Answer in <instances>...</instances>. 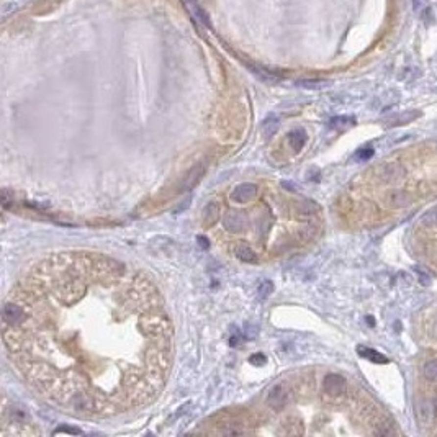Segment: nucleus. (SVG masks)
I'll return each mask as SVG.
<instances>
[{
	"instance_id": "423d86ee",
	"label": "nucleus",
	"mask_w": 437,
	"mask_h": 437,
	"mask_svg": "<svg viewBox=\"0 0 437 437\" xmlns=\"http://www.w3.org/2000/svg\"><path fill=\"white\" fill-rule=\"evenodd\" d=\"M306 139H308V136H306L305 129H293V131L288 133V144H290V147L293 151H300L301 147L305 146Z\"/></svg>"
},
{
	"instance_id": "ddd939ff",
	"label": "nucleus",
	"mask_w": 437,
	"mask_h": 437,
	"mask_svg": "<svg viewBox=\"0 0 437 437\" xmlns=\"http://www.w3.org/2000/svg\"><path fill=\"white\" fill-rule=\"evenodd\" d=\"M372 156H373V149H372L370 146H368V147H362V149H360L357 154H355V157H357L359 161H368Z\"/></svg>"
},
{
	"instance_id": "9d476101",
	"label": "nucleus",
	"mask_w": 437,
	"mask_h": 437,
	"mask_svg": "<svg viewBox=\"0 0 437 437\" xmlns=\"http://www.w3.org/2000/svg\"><path fill=\"white\" fill-rule=\"evenodd\" d=\"M413 8H414V12L421 17H424L431 12L429 2H427V0H413Z\"/></svg>"
},
{
	"instance_id": "7ed1b4c3",
	"label": "nucleus",
	"mask_w": 437,
	"mask_h": 437,
	"mask_svg": "<svg viewBox=\"0 0 437 437\" xmlns=\"http://www.w3.org/2000/svg\"><path fill=\"white\" fill-rule=\"evenodd\" d=\"M324 390L329 396H340L345 391V380L338 373H329L324 378Z\"/></svg>"
},
{
	"instance_id": "39448f33",
	"label": "nucleus",
	"mask_w": 437,
	"mask_h": 437,
	"mask_svg": "<svg viewBox=\"0 0 437 437\" xmlns=\"http://www.w3.org/2000/svg\"><path fill=\"white\" fill-rule=\"evenodd\" d=\"M357 354H359L362 359L372 360V362H375V364H388V362H390L387 355H383V354H380V352H377L375 349L365 347V345H360V347H357Z\"/></svg>"
},
{
	"instance_id": "0eeeda50",
	"label": "nucleus",
	"mask_w": 437,
	"mask_h": 437,
	"mask_svg": "<svg viewBox=\"0 0 437 437\" xmlns=\"http://www.w3.org/2000/svg\"><path fill=\"white\" fill-rule=\"evenodd\" d=\"M419 223H421V226L429 228V229L437 228V205L432 206L431 210H427L426 213L421 216Z\"/></svg>"
},
{
	"instance_id": "6e6552de",
	"label": "nucleus",
	"mask_w": 437,
	"mask_h": 437,
	"mask_svg": "<svg viewBox=\"0 0 437 437\" xmlns=\"http://www.w3.org/2000/svg\"><path fill=\"white\" fill-rule=\"evenodd\" d=\"M277 128H278V120L275 117H268L266 121L262 123V133L266 134L267 138L272 136V134L277 131Z\"/></svg>"
},
{
	"instance_id": "f8f14e48",
	"label": "nucleus",
	"mask_w": 437,
	"mask_h": 437,
	"mask_svg": "<svg viewBox=\"0 0 437 437\" xmlns=\"http://www.w3.org/2000/svg\"><path fill=\"white\" fill-rule=\"evenodd\" d=\"M272 291H273V283L270 280L262 282V285L259 287V296H261V298H267Z\"/></svg>"
},
{
	"instance_id": "9b49d317",
	"label": "nucleus",
	"mask_w": 437,
	"mask_h": 437,
	"mask_svg": "<svg viewBox=\"0 0 437 437\" xmlns=\"http://www.w3.org/2000/svg\"><path fill=\"white\" fill-rule=\"evenodd\" d=\"M352 123H354V118L339 117V118H334L333 121H331V126H333V128H345V126H350Z\"/></svg>"
},
{
	"instance_id": "f03ea898",
	"label": "nucleus",
	"mask_w": 437,
	"mask_h": 437,
	"mask_svg": "<svg viewBox=\"0 0 437 437\" xmlns=\"http://www.w3.org/2000/svg\"><path fill=\"white\" fill-rule=\"evenodd\" d=\"M259 195V187L251 182H243L234 187V190L229 195V200L234 203H247V201L254 200Z\"/></svg>"
},
{
	"instance_id": "20e7f679",
	"label": "nucleus",
	"mask_w": 437,
	"mask_h": 437,
	"mask_svg": "<svg viewBox=\"0 0 437 437\" xmlns=\"http://www.w3.org/2000/svg\"><path fill=\"white\" fill-rule=\"evenodd\" d=\"M221 218V205L218 201H208L201 215V223L205 228H211L213 224Z\"/></svg>"
},
{
	"instance_id": "4468645a",
	"label": "nucleus",
	"mask_w": 437,
	"mask_h": 437,
	"mask_svg": "<svg viewBox=\"0 0 437 437\" xmlns=\"http://www.w3.org/2000/svg\"><path fill=\"white\" fill-rule=\"evenodd\" d=\"M264 359H266V357H264V355L256 354V355H252V357H251V364H256V365H261V364L266 362V360H264Z\"/></svg>"
},
{
	"instance_id": "f257e3e1",
	"label": "nucleus",
	"mask_w": 437,
	"mask_h": 437,
	"mask_svg": "<svg viewBox=\"0 0 437 437\" xmlns=\"http://www.w3.org/2000/svg\"><path fill=\"white\" fill-rule=\"evenodd\" d=\"M2 338L31 390L79 417L147 405L174 355V329L151 278L89 251L36 262L5 300Z\"/></svg>"
},
{
	"instance_id": "1a4fd4ad",
	"label": "nucleus",
	"mask_w": 437,
	"mask_h": 437,
	"mask_svg": "<svg viewBox=\"0 0 437 437\" xmlns=\"http://www.w3.org/2000/svg\"><path fill=\"white\" fill-rule=\"evenodd\" d=\"M424 377L431 382H437V360H431L424 367Z\"/></svg>"
}]
</instances>
